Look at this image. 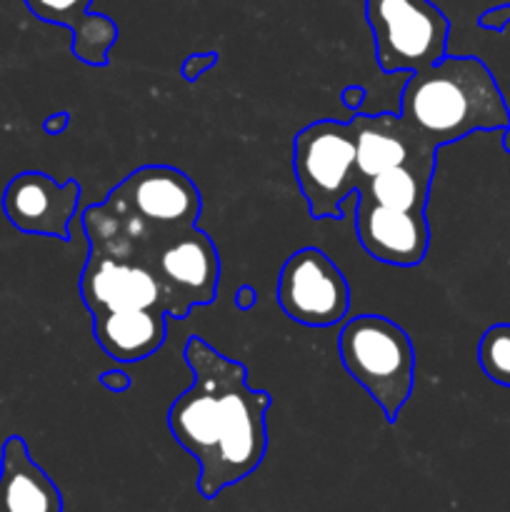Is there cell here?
<instances>
[{
  "label": "cell",
  "instance_id": "1",
  "mask_svg": "<svg viewBox=\"0 0 510 512\" xmlns=\"http://www.w3.org/2000/svg\"><path fill=\"white\" fill-rule=\"evenodd\" d=\"M193 383L170 403L168 430L198 463V493L215 500L260 468L268 453V390L248 385V368L193 335L183 348Z\"/></svg>",
  "mask_w": 510,
  "mask_h": 512
},
{
  "label": "cell",
  "instance_id": "2",
  "mask_svg": "<svg viewBox=\"0 0 510 512\" xmlns=\"http://www.w3.org/2000/svg\"><path fill=\"white\" fill-rule=\"evenodd\" d=\"M398 115L435 153L473 133L510 128L508 103L493 70L473 55H445L435 65L408 73Z\"/></svg>",
  "mask_w": 510,
  "mask_h": 512
},
{
  "label": "cell",
  "instance_id": "3",
  "mask_svg": "<svg viewBox=\"0 0 510 512\" xmlns=\"http://www.w3.org/2000/svg\"><path fill=\"white\" fill-rule=\"evenodd\" d=\"M203 195L195 180L173 165H143L125 175L100 205L80 215L85 235L113 240L145 258L178 230L198 225Z\"/></svg>",
  "mask_w": 510,
  "mask_h": 512
},
{
  "label": "cell",
  "instance_id": "4",
  "mask_svg": "<svg viewBox=\"0 0 510 512\" xmlns=\"http://www.w3.org/2000/svg\"><path fill=\"white\" fill-rule=\"evenodd\" d=\"M338 353L345 373L395 423L415 385V348L405 328L385 315H353L340 328Z\"/></svg>",
  "mask_w": 510,
  "mask_h": 512
},
{
  "label": "cell",
  "instance_id": "5",
  "mask_svg": "<svg viewBox=\"0 0 510 512\" xmlns=\"http://www.w3.org/2000/svg\"><path fill=\"white\" fill-rule=\"evenodd\" d=\"M293 173L313 220L340 218L345 200L358 198L355 133L348 123L315 120L295 133Z\"/></svg>",
  "mask_w": 510,
  "mask_h": 512
},
{
  "label": "cell",
  "instance_id": "6",
  "mask_svg": "<svg viewBox=\"0 0 510 512\" xmlns=\"http://www.w3.org/2000/svg\"><path fill=\"white\" fill-rule=\"evenodd\" d=\"M383 73H415L448 55L450 20L433 0H365Z\"/></svg>",
  "mask_w": 510,
  "mask_h": 512
},
{
  "label": "cell",
  "instance_id": "7",
  "mask_svg": "<svg viewBox=\"0 0 510 512\" xmlns=\"http://www.w3.org/2000/svg\"><path fill=\"white\" fill-rule=\"evenodd\" d=\"M143 260L160 283L168 318L185 320L190 310L218 298L220 255L213 238L198 225L165 238Z\"/></svg>",
  "mask_w": 510,
  "mask_h": 512
},
{
  "label": "cell",
  "instance_id": "8",
  "mask_svg": "<svg viewBox=\"0 0 510 512\" xmlns=\"http://www.w3.org/2000/svg\"><path fill=\"white\" fill-rule=\"evenodd\" d=\"M85 238H88V260L80 273V298L90 315L143 308L165 313L160 283L140 255L98 235H85Z\"/></svg>",
  "mask_w": 510,
  "mask_h": 512
},
{
  "label": "cell",
  "instance_id": "9",
  "mask_svg": "<svg viewBox=\"0 0 510 512\" xmlns=\"http://www.w3.org/2000/svg\"><path fill=\"white\" fill-rule=\"evenodd\" d=\"M278 305L293 323L330 328L348 318L350 285L343 270L320 248H300L278 275Z\"/></svg>",
  "mask_w": 510,
  "mask_h": 512
},
{
  "label": "cell",
  "instance_id": "10",
  "mask_svg": "<svg viewBox=\"0 0 510 512\" xmlns=\"http://www.w3.org/2000/svg\"><path fill=\"white\" fill-rule=\"evenodd\" d=\"M83 188L78 180L55 183L48 173L25 170L3 190V213L13 228L28 235L70 240V223L78 215Z\"/></svg>",
  "mask_w": 510,
  "mask_h": 512
},
{
  "label": "cell",
  "instance_id": "11",
  "mask_svg": "<svg viewBox=\"0 0 510 512\" xmlns=\"http://www.w3.org/2000/svg\"><path fill=\"white\" fill-rule=\"evenodd\" d=\"M355 235L373 260L415 268L430 248V225L418 210H393L368 198L355 200Z\"/></svg>",
  "mask_w": 510,
  "mask_h": 512
},
{
  "label": "cell",
  "instance_id": "12",
  "mask_svg": "<svg viewBox=\"0 0 510 512\" xmlns=\"http://www.w3.org/2000/svg\"><path fill=\"white\" fill-rule=\"evenodd\" d=\"M350 128L355 133V163L363 180L393 168H418L435 173L438 153L425 148L413 130L400 120V115L355 113L350 118Z\"/></svg>",
  "mask_w": 510,
  "mask_h": 512
},
{
  "label": "cell",
  "instance_id": "13",
  "mask_svg": "<svg viewBox=\"0 0 510 512\" xmlns=\"http://www.w3.org/2000/svg\"><path fill=\"white\" fill-rule=\"evenodd\" d=\"M38 20L70 30V50L80 63L103 68L118 43V25L103 13H93V0H23Z\"/></svg>",
  "mask_w": 510,
  "mask_h": 512
},
{
  "label": "cell",
  "instance_id": "14",
  "mask_svg": "<svg viewBox=\"0 0 510 512\" xmlns=\"http://www.w3.org/2000/svg\"><path fill=\"white\" fill-rule=\"evenodd\" d=\"M0 512H63L58 485L30 458L20 435H10L0 450Z\"/></svg>",
  "mask_w": 510,
  "mask_h": 512
},
{
  "label": "cell",
  "instance_id": "15",
  "mask_svg": "<svg viewBox=\"0 0 510 512\" xmlns=\"http://www.w3.org/2000/svg\"><path fill=\"white\" fill-rule=\"evenodd\" d=\"M93 338L115 363H140L163 348L168 338V315L163 310H120L90 315Z\"/></svg>",
  "mask_w": 510,
  "mask_h": 512
},
{
  "label": "cell",
  "instance_id": "16",
  "mask_svg": "<svg viewBox=\"0 0 510 512\" xmlns=\"http://www.w3.org/2000/svg\"><path fill=\"white\" fill-rule=\"evenodd\" d=\"M433 178V170L393 168L373 175V178H365L358 185V195L383 205V208L418 210V213H425Z\"/></svg>",
  "mask_w": 510,
  "mask_h": 512
},
{
  "label": "cell",
  "instance_id": "17",
  "mask_svg": "<svg viewBox=\"0 0 510 512\" xmlns=\"http://www.w3.org/2000/svg\"><path fill=\"white\" fill-rule=\"evenodd\" d=\"M478 365L485 378L510 388V323H495L480 335Z\"/></svg>",
  "mask_w": 510,
  "mask_h": 512
},
{
  "label": "cell",
  "instance_id": "18",
  "mask_svg": "<svg viewBox=\"0 0 510 512\" xmlns=\"http://www.w3.org/2000/svg\"><path fill=\"white\" fill-rule=\"evenodd\" d=\"M218 63V53H200V55H188L183 60V68H180V75H183L188 83H195L200 75H205V70H210Z\"/></svg>",
  "mask_w": 510,
  "mask_h": 512
},
{
  "label": "cell",
  "instance_id": "19",
  "mask_svg": "<svg viewBox=\"0 0 510 512\" xmlns=\"http://www.w3.org/2000/svg\"><path fill=\"white\" fill-rule=\"evenodd\" d=\"M478 23H480V28L495 30V33L505 30V25H510V3L508 5H495V8L485 10V13L480 15Z\"/></svg>",
  "mask_w": 510,
  "mask_h": 512
},
{
  "label": "cell",
  "instance_id": "20",
  "mask_svg": "<svg viewBox=\"0 0 510 512\" xmlns=\"http://www.w3.org/2000/svg\"><path fill=\"white\" fill-rule=\"evenodd\" d=\"M98 380L105 390H110V393H125V390H130V385H133L130 375L123 373V370H105Z\"/></svg>",
  "mask_w": 510,
  "mask_h": 512
},
{
  "label": "cell",
  "instance_id": "21",
  "mask_svg": "<svg viewBox=\"0 0 510 512\" xmlns=\"http://www.w3.org/2000/svg\"><path fill=\"white\" fill-rule=\"evenodd\" d=\"M255 305H258V290L253 285H240L238 293H235V308L243 310V313H250Z\"/></svg>",
  "mask_w": 510,
  "mask_h": 512
},
{
  "label": "cell",
  "instance_id": "22",
  "mask_svg": "<svg viewBox=\"0 0 510 512\" xmlns=\"http://www.w3.org/2000/svg\"><path fill=\"white\" fill-rule=\"evenodd\" d=\"M68 123H70V113H55V115H48V118H45V123H43V130L48 135H60L63 133L65 128H68Z\"/></svg>",
  "mask_w": 510,
  "mask_h": 512
},
{
  "label": "cell",
  "instance_id": "23",
  "mask_svg": "<svg viewBox=\"0 0 510 512\" xmlns=\"http://www.w3.org/2000/svg\"><path fill=\"white\" fill-rule=\"evenodd\" d=\"M363 98H365V90L360 88V85H348V88L343 90L345 108L353 110V113H358L360 105H363Z\"/></svg>",
  "mask_w": 510,
  "mask_h": 512
},
{
  "label": "cell",
  "instance_id": "24",
  "mask_svg": "<svg viewBox=\"0 0 510 512\" xmlns=\"http://www.w3.org/2000/svg\"><path fill=\"white\" fill-rule=\"evenodd\" d=\"M503 148L510 153V128L503 130Z\"/></svg>",
  "mask_w": 510,
  "mask_h": 512
}]
</instances>
